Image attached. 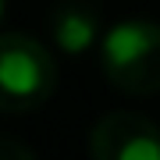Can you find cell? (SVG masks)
Listing matches in <instances>:
<instances>
[{"label": "cell", "instance_id": "1", "mask_svg": "<svg viewBox=\"0 0 160 160\" xmlns=\"http://www.w3.org/2000/svg\"><path fill=\"white\" fill-rule=\"evenodd\" d=\"M100 64L110 86L132 96H149L160 89V25L149 18L118 22L103 36Z\"/></svg>", "mask_w": 160, "mask_h": 160}, {"label": "cell", "instance_id": "2", "mask_svg": "<svg viewBox=\"0 0 160 160\" xmlns=\"http://www.w3.org/2000/svg\"><path fill=\"white\" fill-rule=\"evenodd\" d=\"M57 89V61L22 32H0V114H29Z\"/></svg>", "mask_w": 160, "mask_h": 160}, {"label": "cell", "instance_id": "3", "mask_svg": "<svg viewBox=\"0 0 160 160\" xmlns=\"http://www.w3.org/2000/svg\"><path fill=\"white\" fill-rule=\"evenodd\" d=\"M96 160H160V128L135 110H114L89 132Z\"/></svg>", "mask_w": 160, "mask_h": 160}, {"label": "cell", "instance_id": "4", "mask_svg": "<svg viewBox=\"0 0 160 160\" xmlns=\"http://www.w3.org/2000/svg\"><path fill=\"white\" fill-rule=\"evenodd\" d=\"M96 32H100L96 11L86 4H75V0L61 4L50 18V36L64 53H86L96 43Z\"/></svg>", "mask_w": 160, "mask_h": 160}, {"label": "cell", "instance_id": "5", "mask_svg": "<svg viewBox=\"0 0 160 160\" xmlns=\"http://www.w3.org/2000/svg\"><path fill=\"white\" fill-rule=\"evenodd\" d=\"M0 160H36V153L22 142H11V139H0Z\"/></svg>", "mask_w": 160, "mask_h": 160}, {"label": "cell", "instance_id": "6", "mask_svg": "<svg viewBox=\"0 0 160 160\" xmlns=\"http://www.w3.org/2000/svg\"><path fill=\"white\" fill-rule=\"evenodd\" d=\"M4 11H7V0H0V18H4Z\"/></svg>", "mask_w": 160, "mask_h": 160}]
</instances>
